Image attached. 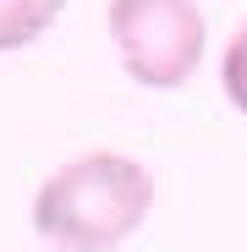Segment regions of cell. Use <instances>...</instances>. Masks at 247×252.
<instances>
[{
	"label": "cell",
	"instance_id": "3",
	"mask_svg": "<svg viewBox=\"0 0 247 252\" xmlns=\"http://www.w3.org/2000/svg\"><path fill=\"white\" fill-rule=\"evenodd\" d=\"M66 11V0H0V55L38 44Z\"/></svg>",
	"mask_w": 247,
	"mask_h": 252
},
{
	"label": "cell",
	"instance_id": "4",
	"mask_svg": "<svg viewBox=\"0 0 247 252\" xmlns=\"http://www.w3.org/2000/svg\"><path fill=\"white\" fill-rule=\"evenodd\" d=\"M220 82H225V99L247 115V22L231 33L225 44V61H220Z\"/></svg>",
	"mask_w": 247,
	"mask_h": 252
},
{
	"label": "cell",
	"instance_id": "1",
	"mask_svg": "<svg viewBox=\"0 0 247 252\" xmlns=\"http://www.w3.org/2000/svg\"><path fill=\"white\" fill-rule=\"evenodd\" d=\"M154 208V176L132 154H77L33 192V230L55 252H121Z\"/></svg>",
	"mask_w": 247,
	"mask_h": 252
},
{
	"label": "cell",
	"instance_id": "2",
	"mask_svg": "<svg viewBox=\"0 0 247 252\" xmlns=\"http://www.w3.org/2000/svg\"><path fill=\"white\" fill-rule=\"evenodd\" d=\"M105 22H110V38H115L127 77L154 94L192 82L203 44H209L198 0H110Z\"/></svg>",
	"mask_w": 247,
	"mask_h": 252
}]
</instances>
